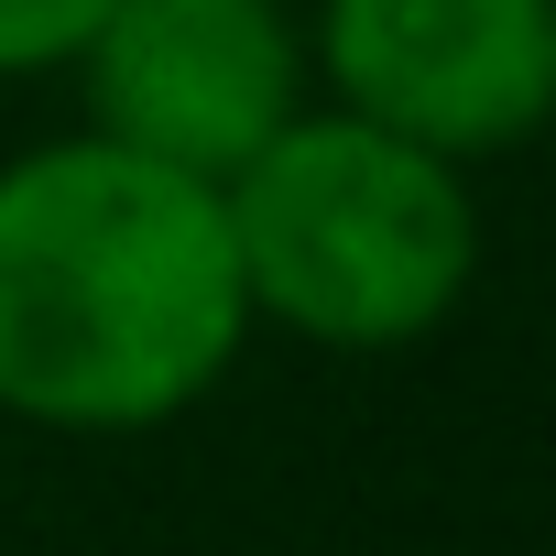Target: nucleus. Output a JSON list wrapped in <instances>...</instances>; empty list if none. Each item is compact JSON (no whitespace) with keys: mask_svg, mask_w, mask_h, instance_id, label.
Segmentation results:
<instances>
[{"mask_svg":"<svg viewBox=\"0 0 556 556\" xmlns=\"http://www.w3.org/2000/svg\"><path fill=\"white\" fill-rule=\"evenodd\" d=\"M251 350L207 175L110 131L0 164V415L45 437H153Z\"/></svg>","mask_w":556,"mask_h":556,"instance_id":"1","label":"nucleus"},{"mask_svg":"<svg viewBox=\"0 0 556 556\" xmlns=\"http://www.w3.org/2000/svg\"><path fill=\"white\" fill-rule=\"evenodd\" d=\"M229 262L251 328H295L306 350H415L480 285V197L469 164L306 99L240 175H218Z\"/></svg>","mask_w":556,"mask_h":556,"instance_id":"2","label":"nucleus"},{"mask_svg":"<svg viewBox=\"0 0 556 556\" xmlns=\"http://www.w3.org/2000/svg\"><path fill=\"white\" fill-rule=\"evenodd\" d=\"M88 131L175 164V175H240L285 131L317 77H306V23L285 0H110L88 45L66 55Z\"/></svg>","mask_w":556,"mask_h":556,"instance_id":"3","label":"nucleus"},{"mask_svg":"<svg viewBox=\"0 0 556 556\" xmlns=\"http://www.w3.org/2000/svg\"><path fill=\"white\" fill-rule=\"evenodd\" d=\"M306 77L447 164H502L556 110V0H317Z\"/></svg>","mask_w":556,"mask_h":556,"instance_id":"4","label":"nucleus"},{"mask_svg":"<svg viewBox=\"0 0 556 556\" xmlns=\"http://www.w3.org/2000/svg\"><path fill=\"white\" fill-rule=\"evenodd\" d=\"M99 12H110V0H0V88H12V77H55L88 45Z\"/></svg>","mask_w":556,"mask_h":556,"instance_id":"5","label":"nucleus"}]
</instances>
